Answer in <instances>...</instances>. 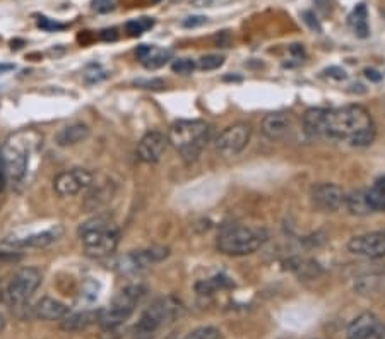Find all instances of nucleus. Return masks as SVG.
Instances as JSON below:
<instances>
[{"mask_svg": "<svg viewBox=\"0 0 385 339\" xmlns=\"http://www.w3.org/2000/svg\"><path fill=\"white\" fill-rule=\"evenodd\" d=\"M291 130H293V117L290 113L276 112L264 117L262 132L266 137L273 139V141H279V139L288 137Z\"/></svg>", "mask_w": 385, "mask_h": 339, "instance_id": "f3484780", "label": "nucleus"}, {"mask_svg": "<svg viewBox=\"0 0 385 339\" xmlns=\"http://www.w3.org/2000/svg\"><path fill=\"white\" fill-rule=\"evenodd\" d=\"M6 180H7V175H6V170H3L2 159H0V192H2L3 187H6Z\"/></svg>", "mask_w": 385, "mask_h": 339, "instance_id": "ea45409f", "label": "nucleus"}, {"mask_svg": "<svg viewBox=\"0 0 385 339\" xmlns=\"http://www.w3.org/2000/svg\"><path fill=\"white\" fill-rule=\"evenodd\" d=\"M365 76L368 77L370 81H375V83H379V81L382 79V74H380L379 70H375V69H366Z\"/></svg>", "mask_w": 385, "mask_h": 339, "instance_id": "4c0bfd02", "label": "nucleus"}, {"mask_svg": "<svg viewBox=\"0 0 385 339\" xmlns=\"http://www.w3.org/2000/svg\"><path fill=\"white\" fill-rule=\"evenodd\" d=\"M33 313L34 317L43 320H62L63 317L69 316V307L60 300L45 297L34 303Z\"/></svg>", "mask_w": 385, "mask_h": 339, "instance_id": "6ab92c4d", "label": "nucleus"}, {"mask_svg": "<svg viewBox=\"0 0 385 339\" xmlns=\"http://www.w3.org/2000/svg\"><path fill=\"white\" fill-rule=\"evenodd\" d=\"M2 165L6 170L7 178L12 184H21L26 177L28 163H30V148L19 141V137H14L7 141L2 151Z\"/></svg>", "mask_w": 385, "mask_h": 339, "instance_id": "0eeeda50", "label": "nucleus"}, {"mask_svg": "<svg viewBox=\"0 0 385 339\" xmlns=\"http://www.w3.org/2000/svg\"><path fill=\"white\" fill-rule=\"evenodd\" d=\"M63 235V228L60 224L48 228L45 231H38V233L26 235V237L21 238H7L3 240V247L10 249H43L48 247V245L55 244L60 237Z\"/></svg>", "mask_w": 385, "mask_h": 339, "instance_id": "2eb2a0df", "label": "nucleus"}, {"mask_svg": "<svg viewBox=\"0 0 385 339\" xmlns=\"http://www.w3.org/2000/svg\"><path fill=\"white\" fill-rule=\"evenodd\" d=\"M348 23L351 26L353 33L358 38H368L370 37V23H368V10H366L365 3H358L349 14Z\"/></svg>", "mask_w": 385, "mask_h": 339, "instance_id": "5701e85b", "label": "nucleus"}, {"mask_svg": "<svg viewBox=\"0 0 385 339\" xmlns=\"http://www.w3.org/2000/svg\"><path fill=\"white\" fill-rule=\"evenodd\" d=\"M146 295V287L142 284H128L120 290V293L113 298L112 305L99 313V322L105 327H115L127 320L134 313L135 307L141 303Z\"/></svg>", "mask_w": 385, "mask_h": 339, "instance_id": "39448f33", "label": "nucleus"}, {"mask_svg": "<svg viewBox=\"0 0 385 339\" xmlns=\"http://www.w3.org/2000/svg\"><path fill=\"white\" fill-rule=\"evenodd\" d=\"M170 255V251L166 247H151L144 251H135L130 254L120 257L115 262V267L122 273H137V271L146 269V267L158 264L165 260Z\"/></svg>", "mask_w": 385, "mask_h": 339, "instance_id": "1a4fd4ad", "label": "nucleus"}, {"mask_svg": "<svg viewBox=\"0 0 385 339\" xmlns=\"http://www.w3.org/2000/svg\"><path fill=\"white\" fill-rule=\"evenodd\" d=\"M92 10L99 14H106L115 9V0H91Z\"/></svg>", "mask_w": 385, "mask_h": 339, "instance_id": "2f4dec72", "label": "nucleus"}, {"mask_svg": "<svg viewBox=\"0 0 385 339\" xmlns=\"http://www.w3.org/2000/svg\"><path fill=\"white\" fill-rule=\"evenodd\" d=\"M101 38L105 41H108V40H117V30L115 28H112V30H105V31H101Z\"/></svg>", "mask_w": 385, "mask_h": 339, "instance_id": "58836bf2", "label": "nucleus"}, {"mask_svg": "<svg viewBox=\"0 0 385 339\" xmlns=\"http://www.w3.org/2000/svg\"><path fill=\"white\" fill-rule=\"evenodd\" d=\"M184 339H221V333L216 327H199Z\"/></svg>", "mask_w": 385, "mask_h": 339, "instance_id": "c756f323", "label": "nucleus"}, {"mask_svg": "<svg viewBox=\"0 0 385 339\" xmlns=\"http://www.w3.org/2000/svg\"><path fill=\"white\" fill-rule=\"evenodd\" d=\"M3 300V288H2V284H0V302Z\"/></svg>", "mask_w": 385, "mask_h": 339, "instance_id": "37998d69", "label": "nucleus"}, {"mask_svg": "<svg viewBox=\"0 0 385 339\" xmlns=\"http://www.w3.org/2000/svg\"><path fill=\"white\" fill-rule=\"evenodd\" d=\"M348 251L351 254L366 257V259H380L385 257V233L372 231V233H363L358 237H353L348 242Z\"/></svg>", "mask_w": 385, "mask_h": 339, "instance_id": "ddd939ff", "label": "nucleus"}, {"mask_svg": "<svg viewBox=\"0 0 385 339\" xmlns=\"http://www.w3.org/2000/svg\"><path fill=\"white\" fill-rule=\"evenodd\" d=\"M166 148H168V137L161 132L152 130L148 132L139 142L137 156L141 162L152 165V163H158L163 158Z\"/></svg>", "mask_w": 385, "mask_h": 339, "instance_id": "dca6fc26", "label": "nucleus"}, {"mask_svg": "<svg viewBox=\"0 0 385 339\" xmlns=\"http://www.w3.org/2000/svg\"><path fill=\"white\" fill-rule=\"evenodd\" d=\"M326 74L336 81H344L348 77L346 70L341 69V67H329V69H326Z\"/></svg>", "mask_w": 385, "mask_h": 339, "instance_id": "c9c22d12", "label": "nucleus"}, {"mask_svg": "<svg viewBox=\"0 0 385 339\" xmlns=\"http://www.w3.org/2000/svg\"><path fill=\"white\" fill-rule=\"evenodd\" d=\"M89 137V127L86 124H72V126L62 127L55 134V144L60 148H69Z\"/></svg>", "mask_w": 385, "mask_h": 339, "instance_id": "aec40b11", "label": "nucleus"}, {"mask_svg": "<svg viewBox=\"0 0 385 339\" xmlns=\"http://www.w3.org/2000/svg\"><path fill=\"white\" fill-rule=\"evenodd\" d=\"M208 23V17L206 16H190L187 17V19L181 21V26L184 28H199V26H204V24Z\"/></svg>", "mask_w": 385, "mask_h": 339, "instance_id": "72a5a7b5", "label": "nucleus"}, {"mask_svg": "<svg viewBox=\"0 0 385 339\" xmlns=\"http://www.w3.org/2000/svg\"><path fill=\"white\" fill-rule=\"evenodd\" d=\"M79 237L89 257H106L115 252L119 245V230L112 217L95 216L79 226Z\"/></svg>", "mask_w": 385, "mask_h": 339, "instance_id": "7ed1b4c3", "label": "nucleus"}, {"mask_svg": "<svg viewBox=\"0 0 385 339\" xmlns=\"http://www.w3.org/2000/svg\"><path fill=\"white\" fill-rule=\"evenodd\" d=\"M175 309L177 305L170 298H159L152 302L139 319L137 326H135V336L139 339L152 338V334L173 316Z\"/></svg>", "mask_w": 385, "mask_h": 339, "instance_id": "6e6552de", "label": "nucleus"}, {"mask_svg": "<svg viewBox=\"0 0 385 339\" xmlns=\"http://www.w3.org/2000/svg\"><path fill=\"white\" fill-rule=\"evenodd\" d=\"M195 62L190 59H178L175 60L173 66H171V69H173L175 74H181V76H188V74H192L195 70Z\"/></svg>", "mask_w": 385, "mask_h": 339, "instance_id": "7c9ffc66", "label": "nucleus"}, {"mask_svg": "<svg viewBox=\"0 0 385 339\" xmlns=\"http://www.w3.org/2000/svg\"><path fill=\"white\" fill-rule=\"evenodd\" d=\"M267 242V231L254 226H230L217 237V251L230 257L250 255Z\"/></svg>", "mask_w": 385, "mask_h": 339, "instance_id": "20e7f679", "label": "nucleus"}, {"mask_svg": "<svg viewBox=\"0 0 385 339\" xmlns=\"http://www.w3.org/2000/svg\"><path fill=\"white\" fill-rule=\"evenodd\" d=\"M375 124L368 110L359 105L327 110L326 137L341 139L356 148H365L375 141Z\"/></svg>", "mask_w": 385, "mask_h": 339, "instance_id": "f257e3e1", "label": "nucleus"}, {"mask_svg": "<svg viewBox=\"0 0 385 339\" xmlns=\"http://www.w3.org/2000/svg\"><path fill=\"white\" fill-rule=\"evenodd\" d=\"M346 192L342 191L339 185L336 184H319L312 188V197L313 206L320 211L334 213L339 211L342 206L346 204Z\"/></svg>", "mask_w": 385, "mask_h": 339, "instance_id": "f8f14e48", "label": "nucleus"}, {"mask_svg": "<svg viewBox=\"0 0 385 339\" xmlns=\"http://www.w3.org/2000/svg\"><path fill=\"white\" fill-rule=\"evenodd\" d=\"M303 17H305V23L308 24L310 28H312L313 31H322V28H320V24H319V21H317V17L313 16V12H308V10H306V12H303Z\"/></svg>", "mask_w": 385, "mask_h": 339, "instance_id": "e433bc0d", "label": "nucleus"}, {"mask_svg": "<svg viewBox=\"0 0 385 339\" xmlns=\"http://www.w3.org/2000/svg\"><path fill=\"white\" fill-rule=\"evenodd\" d=\"M348 339H385V324L373 313L365 312L356 317L346 333Z\"/></svg>", "mask_w": 385, "mask_h": 339, "instance_id": "4468645a", "label": "nucleus"}, {"mask_svg": "<svg viewBox=\"0 0 385 339\" xmlns=\"http://www.w3.org/2000/svg\"><path fill=\"white\" fill-rule=\"evenodd\" d=\"M137 59L141 60L146 69H159L165 64L173 59V50L170 48H156V46L141 45L137 48Z\"/></svg>", "mask_w": 385, "mask_h": 339, "instance_id": "a211bd4d", "label": "nucleus"}, {"mask_svg": "<svg viewBox=\"0 0 385 339\" xmlns=\"http://www.w3.org/2000/svg\"><path fill=\"white\" fill-rule=\"evenodd\" d=\"M152 2H161V0H152Z\"/></svg>", "mask_w": 385, "mask_h": 339, "instance_id": "c03bdc74", "label": "nucleus"}, {"mask_svg": "<svg viewBox=\"0 0 385 339\" xmlns=\"http://www.w3.org/2000/svg\"><path fill=\"white\" fill-rule=\"evenodd\" d=\"M134 84L139 86V88H144V89H161V88H165V83H163V81H159V79H152V81L141 79V81H135Z\"/></svg>", "mask_w": 385, "mask_h": 339, "instance_id": "f704fd0d", "label": "nucleus"}, {"mask_svg": "<svg viewBox=\"0 0 385 339\" xmlns=\"http://www.w3.org/2000/svg\"><path fill=\"white\" fill-rule=\"evenodd\" d=\"M41 280L43 276L40 269H37V267H24V269L17 271L12 276L10 283L3 290V298H6L9 305H24L28 300L33 297L34 291L38 290Z\"/></svg>", "mask_w": 385, "mask_h": 339, "instance_id": "423d86ee", "label": "nucleus"}, {"mask_svg": "<svg viewBox=\"0 0 385 339\" xmlns=\"http://www.w3.org/2000/svg\"><path fill=\"white\" fill-rule=\"evenodd\" d=\"M190 3L194 7H209L213 3V0H190Z\"/></svg>", "mask_w": 385, "mask_h": 339, "instance_id": "a19ab883", "label": "nucleus"}, {"mask_svg": "<svg viewBox=\"0 0 385 339\" xmlns=\"http://www.w3.org/2000/svg\"><path fill=\"white\" fill-rule=\"evenodd\" d=\"M250 135L252 127L248 124H235L221 132L216 139V149L224 156H237L247 148Z\"/></svg>", "mask_w": 385, "mask_h": 339, "instance_id": "9d476101", "label": "nucleus"}, {"mask_svg": "<svg viewBox=\"0 0 385 339\" xmlns=\"http://www.w3.org/2000/svg\"><path fill=\"white\" fill-rule=\"evenodd\" d=\"M326 108H310L303 115V127L305 132L312 137H326Z\"/></svg>", "mask_w": 385, "mask_h": 339, "instance_id": "412c9836", "label": "nucleus"}, {"mask_svg": "<svg viewBox=\"0 0 385 339\" xmlns=\"http://www.w3.org/2000/svg\"><path fill=\"white\" fill-rule=\"evenodd\" d=\"M288 267L293 273H297L299 278H315L322 273L320 266L310 259H302V257H295V259L288 260Z\"/></svg>", "mask_w": 385, "mask_h": 339, "instance_id": "393cba45", "label": "nucleus"}, {"mask_svg": "<svg viewBox=\"0 0 385 339\" xmlns=\"http://www.w3.org/2000/svg\"><path fill=\"white\" fill-rule=\"evenodd\" d=\"M344 206L353 216H368V214L373 213L368 197H366V191H355L346 195Z\"/></svg>", "mask_w": 385, "mask_h": 339, "instance_id": "b1692460", "label": "nucleus"}, {"mask_svg": "<svg viewBox=\"0 0 385 339\" xmlns=\"http://www.w3.org/2000/svg\"><path fill=\"white\" fill-rule=\"evenodd\" d=\"M106 76H108V74L101 69V66H96V64H91V66L84 70V81L89 84L99 83V81L105 79Z\"/></svg>", "mask_w": 385, "mask_h": 339, "instance_id": "c85d7f7f", "label": "nucleus"}, {"mask_svg": "<svg viewBox=\"0 0 385 339\" xmlns=\"http://www.w3.org/2000/svg\"><path fill=\"white\" fill-rule=\"evenodd\" d=\"M99 313L101 312H92V310H86V312L69 313L67 317L62 319V329L66 331H83L86 327H89L91 324L98 322Z\"/></svg>", "mask_w": 385, "mask_h": 339, "instance_id": "4be33fe9", "label": "nucleus"}, {"mask_svg": "<svg viewBox=\"0 0 385 339\" xmlns=\"http://www.w3.org/2000/svg\"><path fill=\"white\" fill-rule=\"evenodd\" d=\"M211 135L213 127L204 120H178L170 127L168 142L180 153L181 158L192 162L208 146Z\"/></svg>", "mask_w": 385, "mask_h": 339, "instance_id": "f03ea898", "label": "nucleus"}, {"mask_svg": "<svg viewBox=\"0 0 385 339\" xmlns=\"http://www.w3.org/2000/svg\"><path fill=\"white\" fill-rule=\"evenodd\" d=\"M366 197H368V202L370 206H372L373 213L385 211V177L379 178V180L366 191Z\"/></svg>", "mask_w": 385, "mask_h": 339, "instance_id": "a878e982", "label": "nucleus"}, {"mask_svg": "<svg viewBox=\"0 0 385 339\" xmlns=\"http://www.w3.org/2000/svg\"><path fill=\"white\" fill-rule=\"evenodd\" d=\"M155 26V21L151 17H141V19H134V21H128L126 24V30L130 37H141L144 31L151 30Z\"/></svg>", "mask_w": 385, "mask_h": 339, "instance_id": "bb28decb", "label": "nucleus"}, {"mask_svg": "<svg viewBox=\"0 0 385 339\" xmlns=\"http://www.w3.org/2000/svg\"><path fill=\"white\" fill-rule=\"evenodd\" d=\"M38 26L41 28V30H45V31H60V30H63V24H60V23H57V21H52V19H48V17H40L38 19Z\"/></svg>", "mask_w": 385, "mask_h": 339, "instance_id": "473e14b6", "label": "nucleus"}, {"mask_svg": "<svg viewBox=\"0 0 385 339\" xmlns=\"http://www.w3.org/2000/svg\"><path fill=\"white\" fill-rule=\"evenodd\" d=\"M92 180H95V175L89 170L72 168L57 175L55 180H53V188L62 197H70V195H76L83 192L84 188L91 187Z\"/></svg>", "mask_w": 385, "mask_h": 339, "instance_id": "9b49d317", "label": "nucleus"}, {"mask_svg": "<svg viewBox=\"0 0 385 339\" xmlns=\"http://www.w3.org/2000/svg\"><path fill=\"white\" fill-rule=\"evenodd\" d=\"M223 64H224L223 55H204L199 59L197 67L201 70H214V69H219Z\"/></svg>", "mask_w": 385, "mask_h": 339, "instance_id": "cd10ccee", "label": "nucleus"}, {"mask_svg": "<svg viewBox=\"0 0 385 339\" xmlns=\"http://www.w3.org/2000/svg\"><path fill=\"white\" fill-rule=\"evenodd\" d=\"M16 67H14V64H0V74H6V72H10V70H14Z\"/></svg>", "mask_w": 385, "mask_h": 339, "instance_id": "79ce46f5", "label": "nucleus"}]
</instances>
